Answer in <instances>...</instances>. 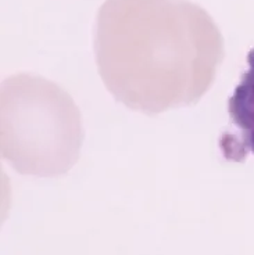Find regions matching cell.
I'll use <instances>...</instances> for the list:
<instances>
[{
    "mask_svg": "<svg viewBox=\"0 0 254 255\" xmlns=\"http://www.w3.org/2000/svg\"><path fill=\"white\" fill-rule=\"evenodd\" d=\"M95 56L115 100L160 114L207 93L224 40L210 14L189 0H106L97 13Z\"/></svg>",
    "mask_w": 254,
    "mask_h": 255,
    "instance_id": "cell-1",
    "label": "cell"
},
{
    "mask_svg": "<svg viewBox=\"0 0 254 255\" xmlns=\"http://www.w3.org/2000/svg\"><path fill=\"white\" fill-rule=\"evenodd\" d=\"M1 157L21 175L56 178L79 158L81 113L57 83L32 74L6 78L0 99Z\"/></svg>",
    "mask_w": 254,
    "mask_h": 255,
    "instance_id": "cell-2",
    "label": "cell"
},
{
    "mask_svg": "<svg viewBox=\"0 0 254 255\" xmlns=\"http://www.w3.org/2000/svg\"><path fill=\"white\" fill-rule=\"evenodd\" d=\"M228 113L238 136L223 144L225 155L231 159L254 155V49L249 51L248 68L229 97Z\"/></svg>",
    "mask_w": 254,
    "mask_h": 255,
    "instance_id": "cell-3",
    "label": "cell"
}]
</instances>
